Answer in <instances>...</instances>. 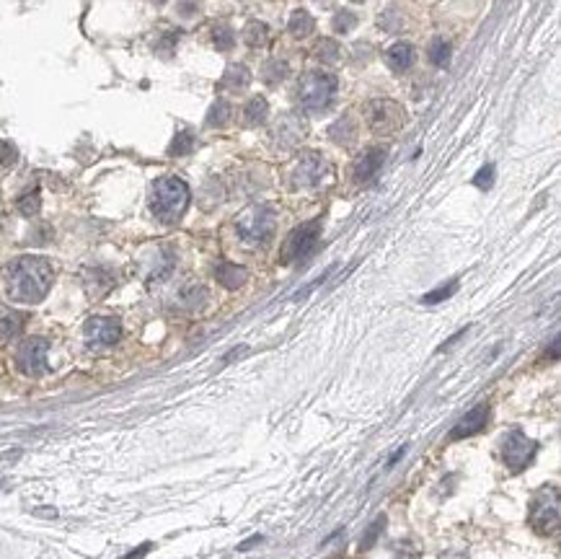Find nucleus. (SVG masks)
I'll list each match as a JSON object with an SVG mask.
<instances>
[{"label": "nucleus", "mask_w": 561, "mask_h": 559, "mask_svg": "<svg viewBox=\"0 0 561 559\" xmlns=\"http://www.w3.org/2000/svg\"><path fill=\"white\" fill-rule=\"evenodd\" d=\"M288 75H290V65L285 63V60H280V57L269 60V63L264 65V70H262V78H264L266 86H277V83H282Z\"/></svg>", "instance_id": "412c9836"}, {"label": "nucleus", "mask_w": 561, "mask_h": 559, "mask_svg": "<svg viewBox=\"0 0 561 559\" xmlns=\"http://www.w3.org/2000/svg\"><path fill=\"white\" fill-rule=\"evenodd\" d=\"M52 264L41 256H18L3 270L0 275V288L8 301L13 303L34 306L44 301V296L52 288Z\"/></svg>", "instance_id": "f257e3e1"}, {"label": "nucleus", "mask_w": 561, "mask_h": 559, "mask_svg": "<svg viewBox=\"0 0 561 559\" xmlns=\"http://www.w3.org/2000/svg\"><path fill=\"white\" fill-rule=\"evenodd\" d=\"M155 3H166V0H155Z\"/></svg>", "instance_id": "4c0bfd02"}, {"label": "nucleus", "mask_w": 561, "mask_h": 559, "mask_svg": "<svg viewBox=\"0 0 561 559\" xmlns=\"http://www.w3.org/2000/svg\"><path fill=\"white\" fill-rule=\"evenodd\" d=\"M277 213L269 205H249L236 218V231L249 246H262L274 236Z\"/></svg>", "instance_id": "7ed1b4c3"}, {"label": "nucleus", "mask_w": 561, "mask_h": 559, "mask_svg": "<svg viewBox=\"0 0 561 559\" xmlns=\"http://www.w3.org/2000/svg\"><path fill=\"white\" fill-rule=\"evenodd\" d=\"M16 158H18L16 145L8 143V140H0V163H3V166H11Z\"/></svg>", "instance_id": "72a5a7b5"}, {"label": "nucleus", "mask_w": 561, "mask_h": 559, "mask_svg": "<svg viewBox=\"0 0 561 559\" xmlns=\"http://www.w3.org/2000/svg\"><path fill=\"white\" fill-rule=\"evenodd\" d=\"M212 42H215L217 49H223V52H228V49H233V44H236V34H233L231 26H215L212 29Z\"/></svg>", "instance_id": "bb28decb"}, {"label": "nucleus", "mask_w": 561, "mask_h": 559, "mask_svg": "<svg viewBox=\"0 0 561 559\" xmlns=\"http://www.w3.org/2000/svg\"><path fill=\"white\" fill-rule=\"evenodd\" d=\"M354 3H362V0H354Z\"/></svg>", "instance_id": "58836bf2"}, {"label": "nucleus", "mask_w": 561, "mask_h": 559, "mask_svg": "<svg viewBox=\"0 0 561 559\" xmlns=\"http://www.w3.org/2000/svg\"><path fill=\"white\" fill-rule=\"evenodd\" d=\"M24 327V316L21 313H13V311H3L0 316V337L3 339H11V337H16Z\"/></svg>", "instance_id": "b1692460"}, {"label": "nucleus", "mask_w": 561, "mask_h": 559, "mask_svg": "<svg viewBox=\"0 0 561 559\" xmlns=\"http://www.w3.org/2000/svg\"><path fill=\"white\" fill-rule=\"evenodd\" d=\"M259 541H262V536H254V539H249V541H246V544H240L238 549H240V551H246V549H249V546H254V544H259Z\"/></svg>", "instance_id": "c9c22d12"}, {"label": "nucleus", "mask_w": 561, "mask_h": 559, "mask_svg": "<svg viewBox=\"0 0 561 559\" xmlns=\"http://www.w3.org/2000/svg\"><path fill=\"white\" fill-rule=\"evenodd\" d=\"M194 148V137L192 132H179L176 137H174V143H171L169 153L171 156H186V153Z\"/></svg>", "instance_id": "c756f323"}, {"label": "nucleus", "mask_w": 561, "mask_h": 559, "mask_svg": "<svg viewBox=\"0 0 561 559\" xmlns=\"http://www.w3.org/2000/svg\"><path fill=\"white\" fill-rule=\"evenodd\" d=\"M365 117H368V125L375 132H393L396 127L404 125V109H401L396 101L391 99H373L368 106H365Z\"/></svg>", "instance_id": "1a4fd4ad"}, {"label": "nucleus", "mask_w": 561, "mask_h": 559, "mask_svg": "<svg viewBox=\"0 0 561 559\" xmlns=\"http://www.w3.org/2000/svg\"><path fill=\"white\" fill-rule=\"evenodd\" d=\"M266 39H269V29H266V24H262V21H251V24H246V29H243V42H246L249 47H264Z\"/></svg>", "instance_id": "4be33fe9"}, {"label": "nucleus", "mask_w": 561, "mask_h": 559, "mask_svg": "<svg viewBox=\"0 0 561 559\" xmlns=\"http://www.w3.org/2000/svg\"><path fill=\"white\" fill-rule=\"evenodd\" d=\"M329 137L339 145L354 143V137H357V122H354L352 117H342V120L334 122L329 127Z\"/></svg>", "instance_id": "a211bd4d"}, {"label": "nucleus", "mask_w": 561, "mask_h": 559, "mask_svg": "<svg viewBox=\"0 0 561 559\" xmlns=\"http://www.w3.org/2000/svg\"><path fill=\"white\" fill-rule=\"evenodd\" d=\"M243 117L249 125H264L266 117H269V104H266L264 96H254L246 101V109H243Z\"/></svg>", "instance_id": "aec40b11"}, {"label": "nucleus", "mask_w": 561, "mask_h": 559, "mask_svg": "<svg viewBox=\"0 0 561 559\" xmlns=\"http://www.w3.org/2000/svg\"><path fill=\"white\" fill-rule=\"evenodd\" d=\"M551 358H559V337H556L551 344Z\"/></svg>", "instance_id": "e433bc0d"}, {"label": "nucleus", "mask_w": 561, "mask_h": 559, "mask_svg": "<svg viewBox=\"0 0 561 559\" xmlns=\"http://www.w3.org/2000/svg\"><path fill=\"white\" fill-rule=\"evenodd\" d=\"M489 422V407L486 404H479V407H473L468 415L460 417V422L450 430V438L453 440H463V438H471L476 432H481Z\"/></svg>", "instance_id": "f8f14e48"}, {"label": "nucleus", "mask_w": 561, "mask_h": 559, "mask_svg": "<svg viewBox=\"0 0 561 559\" xmlns=\"http://www.w3.org/2000/svg\"><path fill=\"white\" fill-rule=\"evenodd\" d=\"M18 210H21V215H26V218L37 215V213H39V192L34 189V192L18 197Z\"/></svg>", "instance_id": "7c9ffc66"}, {"label": "nucleus", "mask_w": 561, "mask_h": 559, "mask_svg": "<svg viewBox=\"0 0 561 559\" xmlns=\"http://www.w3.org/2000/svg\"><path fill=\"white\" fill-rule=\"evenodd\" d=\"M288 29L292 37H297V39H305V37H311L313 29H316V21H313V16L308 13V11H292V16H290L288 21Z\"/></svg>", "instance_id": "6ab92c4d"}, {"label": "nucleus", "mask_w": 561, "mask_h": 559, "mask_svg": "<svg viewBox=\"0 0 561 559\" xmlns=\"http://www.w3.org/2000/svg\"><path fill=\"white\" fill-rule=\"evenodd\" d=\"M305 122L297 117V114H282L277 125H274V137L280 140V145H297L305 137Z\"/></svg>", "instance_id": "ddd939ff"}, {"label": "nucleus", "mask_w": 561, "mask_h": 559, "mask_svg": "<svg viewBox=\"0 0 561 559\" xmlns=\"http://www.w3.org/2000/svg\"><path fill=\"white\" fill-rule=\"evenodd\" d=\"M339 80L331 75V73H305L300 83H297V99H300V106L308 109V112H321L334 101L337 96Z\"/></svg>", "instance_id": "20e7f679"}, {"label": "nucleus", "mask_w": 561, "mask_h": 559, "mask_svg": "<svg viewBox=\"0 0 561 559\" xmlns=\"http://www.w3.org/2000/svg\"><path fill=\"white\" fill-rule=\"evenodd\" d=\"M456 288H458V280H450L448 285H442V288L432 290V293H427V296L422 298V303H425V306H434V303H440V301H445V298H450V296H453V293H456Z\"/></svg>", "instance_id": "cd10ccee"}, {"label": "nucleus", "mask_w": 561, "mask_h": 559, "mask_svg": "<svg viewBox=\"0 0 561 559\" xmlns=\"http://www.w3.org/2000/svg\"><path fill=\"white\" fill-rule=\"evenodd\" d=\"M150 549H153L150 544H143V546H140V549L129 551L127 557H122V559H140V557H143V554H148V551H150Z\"/></svg>", "instance_id": "f704fd0d"}, {"label": "nucleus", "mask_w": 561, "mask_h": 559, "mask_svg": "<svg viewBox=\"0 0 561 559\" xmlns=\"http://www.w3.org/2000/svg\"><path fill=\"white\" fill-rule=\"evenodd\" d=\"M491 182H494V166L491 163H486V166L479 168V174L473 176V184L479 187V189H489Z\"/></svg>", "instance_id": "473e14b6"}, {"label": "nucleus", "mask_w": 561, "mask_h": 559, "mask_svg": "<svg viewBox=\"0 0 561 559\" xmlns=\"http://www.w3.org/2000/svg\"><path fill=\"white\" fill-rule=\"evenodd\" d=\"M47 352H49V342L44 337H29L24 339V344L18 347V368L24 370L26 376H41L47 373Z\"/></svg>", "instance_id": "9d476101"}, {"label": "nucleus", "mask_w": 561, "mask_h": 559, "mask_svg": "<svg viewBox=\"0 0 561 559\" xmlns=\"http://www.w3.org/2000/svg\"><path fill=\"white\" fill-rule=\"evenodd\" d=\"M430 60H432V65H437V68H445V65L450 63V44L445 39H432V44H430Z\"/></svg>", "instance_id": "a878e982"}, {"label": "nucleus", "mask_w": 561, "mask_h": 559, "mask_svg": "<svg viewBox=\"0 0 561 559\" xmlns=\"http://www.w3.org/2000/svg\"><path fill=\"white\" fill-rule=\"evenodd\" d=\"M385 65L393 73H406L414 65V47L406 42H396L388 52H385Z\"/></svg>", "instance_id": "2eb2a0df"}, {"label": "nucleus", "mask_w": 561, "mask_h": 559, "mask_svg": "<svg viewBox=\"0 0 561 559\" xmlns=\"http://www.w3.org/2000/svg\"><path fill=\"white\" fill-rule=\"evenodd\" d=\"M326 174H329L326 158L316 151H305L300 153V158L295 161V166L290 171V182L295 189H316L326 179Z\"/></svg>", "instance_id": "423d86ee"}, {"label": "nucleus", "mask_w": 561, "mask_h": 559, "mask_svg": "<svg viewBox=\"0 0 561 559\" xmlns=\"http://www.w3.org/2000/svg\"><path fill=\"white\" fill-rule=\"evenodd\" d=\"M83 334H86V342L91 347H109V344L120 342L122 324L114 316H94V319L86 321Z\"/></svg>", "instance_id": "9b49d317"}, {"label": "nucleus", "mask_w": 561, "mask_h": 559, "mask_svg": "<svg viewBox=\"0 0 561 559\" xmlns=\"http://www.w3.org/2000/svg\"><path fill=\"white\" fill-rule=\"evenodd\" d=\"M538 453V443L530 440L522 430H512L505 435L502 443V461L507 463V469L512 474H520L522 469H528L533 458Z\"/></svg>", "instance_id": "0eeeda50"}, {"label": "nucleus", "mask_w": 561, "mask_h": 559, "mask_svg": "<svg viewBox=\"0 0 561 559\" xmlns=\"http://www.w3.org/2000/svg\"><path fill=\"white\" fill-rule=\"evenodd\" d=\"M331 26H334V32L337 34L352 32L354 26H357V16H354L352 11H339L337 16H334V21H331Z\"/></svg>", "instance_id": "c85d7f7f"}, {"label": "nucleus", "mask_w": 561, "mask_h": 559, "mask_svg": "<svg viewBox=\"0 0 561 559\" xmlns=\"http://www.w3.org/2000/svg\"><path fill=\"white\" fill-rule=\"evenodd\" d=\"M385 528V515H378L375 518V523L368 528V534L362 536V541H360V549H370L373 544L378 541V536H380V531Z\"/></svg>", "instance_id": "2f4dec72"}, {"label": "nucleus", "mask_w": 561, "mask_h": 559, "mask_svg": "<svg viewBox=\"0 0 561 559\" xmlns=\"http://www.w3.org/2000/svg\"><path fill=\"white\" fill-rule=\"evenodd\" d=\"M189 187L176 176H163L153 184L150 194V210L153 215L163 220V223H176L189 208Z\"/></svg>", "instance_id": "f03ea898"}, {"label": "nucleus", "mask_w": 561, "mask_h": 559, "mask_svg": "<svg viewBox=\"0 0 561 559\" xmlns=\"http://www.w3.org/2000/svg\"><path fill=\"white\" fill-rule=\"evenodd\" d=\"M316 55H318L321 63L334 65V63H339V60H342V55H344V52H342V47H339L334 39H321L318 49H316Z\"/></svg>", "instance_id": "393cba45"}, {"label": "nucleus", "mask_w": 561, "mask_h": 559, "mask_svg": "<svg viewBox=\"0 0 561 559\" xmlns=\"http://www.w3.org/2000/svg\"><path fill=\"white\" fill-rule=\"evenodd\" d=\"M385 163V151L383 148H370L360 156V161L354 163V179L357 182H370V179H375L378 171L383 168Z\"/></svg>", "instance_id": "4468645a"}, {"label": "nucleus", "mask_w": 561, "mask_h": 559, "mask_svg": "<svg viewBox=\"0 0 561 559\" xmlns=\"http://www.w3.org/2000/svg\"><path fill=\"white\" fill-rule=\"evenodd\" d=\"M215 277H217V282H220L223 288L236 290V288H240L246 280H249V272L243 270V267H238V264L220 262L215 267Z\"/></svg>", "instance_id": "dca6fc26"}, {"label": "nucleus", "mask_w": 561, "mask_h": 559, "mask_svg": "<svg viewBox=\"0 0 561 559\" xmlns=\"http://www.w3.org/2000/svg\"><path fill=\"white\" fill-rule=\"evenodd\" d=\"M530 526L536 528L541 536L556 534L559 531V518H561V503H559V489L556 487H543L533 497L530 503Z\"/></svg>", "instance_id": "39448f33"}, {"label": "nucleus", "mask_w": 561, "mask_h": 559, "mask_svg": "<svg viewBox=\"0 0 561 559\" xmlns=\"http://www.w3.org/2000/svg\"><path fill=\"white\" fill-rule=\"evenodd\" d=\"M231 114H233L231 104H228L225 99H217L207 112V127H223L225 122L231 120Z\"/></svg>", "instance_id": "5701e85b"}, {"label": "nucleus", "mask_w": 561, "mask_h": 559, "mask_svg": "<svg viewBox=\"0 0 561 559\" xmlns=\"http://www.w3.org/2000/svg\"><path fill=\"white\" fill-rule=\"evenodd\" d=\"M251 80H254V75H251V70L246 68V65L233 63V65H228V70H225L223 80H220V86L231 88V91H243V88L249 86Z\"/></svg>", "instance_id": "f3484780"}, {"label": "nucleus", "mask_w": 561, "mask_h": 559, "mask_svg": "<svg viewBox=\"0 0 561 559\" xmlns=\"http://www.w3.org/2000/svg\"><path fill=\"white\" fill-rule=\"evenodd\" d=\"M318 236H321V223H318V220H311V223L297 225L295 231L288 236V241H285L280 259L285 264L305 259V256H308L313 249H316V244H318Z\"/></svg>", "instance_id": "6e6552de"}]
</instances>
